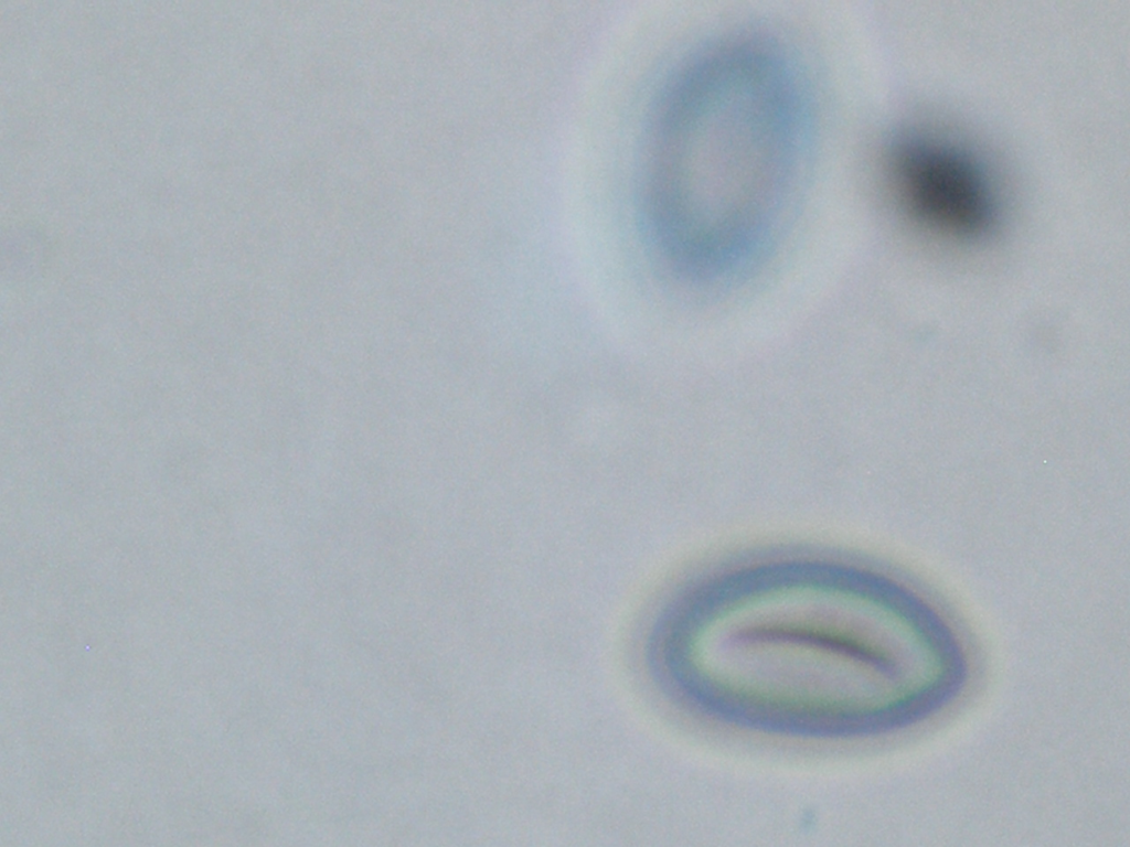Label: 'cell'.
<instances>
[{"instance_id":"7a4b0ae2","label":"cell","mask_w":1130,"mask_h":847,"mask_svg":"<svg viewBox=\"0 0 1130 847\" xmlns=\"http://www.w3.org/2000/svg\"><path fill=\"white\" fill-rule=\"evenodd\" d=\"M892 168L905 206L928 227L971 238L992 226L995 203L990 182L961 150L912 139L897 147Z\"/></svg>"},{"instance_id":"6da1fadb","label":"cell","mask_w":1130,"mask_h":847,"mask_svg":"<svg viewBox=\"0 0 1130 847\" xmlns=\"http://www.w3.org/2000/svg\"><path fill=\"white\" fill-rule=\"evenodd\" d=\"M792 88L770 54L729 46L669 95L653 138L647 214L682 264L736 245L777 199L796 141Z\"/></svg>"}]
</instances>
